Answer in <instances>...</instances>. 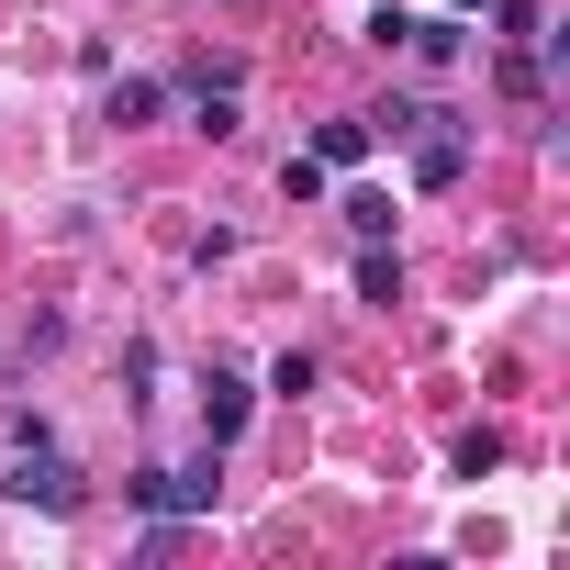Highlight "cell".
Masks as SVG:
<instances>
[{"mask_svg": "<svg viewBox=\"0 0 570 570\" xmlns=\"http://www.w3.org/2000/svg\"><path fill=\"white\" fill-rule=\"evenodd\" d=\"M0 492L35 503V514H79V503H90V492H79V470H68L46 436H12V470H0Z\"/></svg>", "mask_w": 570, "mask_h": 570, "instance_id": "1", "label": "cell"}, {"mask_svg": "<svg viewBox=\"0 0 570 570\" xmlns=\"http://www.w3.org/2000/svg\"><path fill=\"white\" fill-rule=\"evenodd\" d=\"M213 492H224V448H202L190 470H146V481H135L146 514H213Z\"/></svg>", "mask_w": 570, "mask_h": 570, "instance_id": "2", "label": "cell"}, {"mask_svg": "<svg viewBox=\"0 0 570 570\" xmlns=\"http://www.w3.org/2000/svg\"><path fill=\"white\" fill-rule=\"evenodd\" d=\"M235 425H246V381H235V370H213V381H202V448H224Z\"/></svg>", "mask_w": 570, "mask_h": 570, "instance_id": "3", "label": "cell"}, {"mask_svg": "<svg viewBox=\"0 0 570 570\" xmlns=\"http://www.w3.org/2000/svg\"><path fill=\"white\" fill-rule=\"evenodd\" d=\"M403 46H414L425 68H448V57H470V12H436V23H414Z\"/></svg>", "mask_w": 570, "mask_h": 570, "instance_id": "4", "label": "cell"}, {"mask_svg": "<svg viewBox=\"0 0 570 570\" xmlns=\"http://www.w3.org/2000/svg\"><path fill=\"white\" fill-rule=\"evenodd\" d=\"M157 101H168L157 79H112V90H101V124H124V135H135V124H157Z\"/></svg>", "mask_w": 570, "mask_h": 570, "instance_id": "5", "label": "cell"}, {"mask_svg": "<svg viewBox=\"0 0 570 570\" xmlns=\"http://www.w3.org/2000/svg\"><path fill=\"white\" fill-rule=\"evenodd\" d=\"M358 303H370V314H392V303H403V257H392V246H370V257H358Z\"/></svg>", "mask_w": 570, "mask_h": 570, "instance_id": "6", "label": "cell"}, {"mask_svg": "<svg viewBox=\"0 0 570 570\" xmlns=\"http://www.w3.org/2000/svg\"><path fill=\"white\" fill-rule=\"evenodd\" d=\"M358 124H370V146H381V135H392V146H403V135H425V124H436V112H425V101H414V90H392V101H381V112H358Z\"/></svg>", "mask_w": 570, "mask_h": 570, "instance_id": "7", "label": "cell"}, {"mask_svg": "<svg viewBox=\"0 0 570 570\" xmlns=\"http://www.w3.org/2000/svg\"><path fill=\"white\" fill-rule=\"evenodd\" d=\"M314 157H325V168H358V157H370V124H358V112L314 124Z\"/></svg>", "mask_w": 570, "mask_h": 570, "instance_id": "8", "label": "cell"}, {"mask_svg": "<svg viewBox=\"0 0 570 570\" xmlns=\"http://www.w3.org/2000/svg\"><path fill=\"white\" fill-rule=\"evenodd\" d=\"M459 168H470V135H425V146H414V179H425V190H448Z\"/></svg>", "mask_w": 570, "mask_h": 570, "instance_id": "9", "label": "cell"}, {"mask_svg": "<svg viewBox=\"0 0 570 570\" xmlns=\"http://www.w3.org/2000/svg\"><path fill=\"white\" fill-rule=\"evenodd\" d=\"M492 79H503V101H537V90H548V57H537V46H503Z\"/></svg>", "mask_w": 570, "mask_h": 570, "instance_id": "10", "label": "cell"}, {"mask_svg": "<svg viewBox=\"0 0 570 570\" xmlns=\"http://www.w3.org/2000/svg\"><path fill=\"white\" fill-rule=\"evenodd\" d=\"M347 235H358V246H392V202L358 190V202H347Z\"/></svg>", "mask_w": 570, "mask_h": 570, "instance_id": "11", "label": "cell"}, {"mask_svg": "<svg viewBox=\"0 0 570 570\" xmlns=\"http://www.w3.org/2000/svg\"><path fill=\"white\" fill-rule=\"evenodd\" d=\"M459 470H470V481L503 470V425H470V436H459Z\"/></svg>", "mask_w": 570, "mask_h": 570, "instance_id": "12", "label": "cell"}, {"mask_svg": "<svg viewBox=\"0 0 570 570\" xmlns=\"http://www.w3.org/2000/svg\"><path fill=\"white\" fill-rule=\"evenodd\" d=\"M403 35H414V12H403V0H381V12H370V46H381V57H403Z\"/></svg>", "mask_w": 570, "mask_h": 570, "instance_id": "13", "label": "cell"}, {"mask_svg": "<svg viewBox=\"0 0 570 570\" xmlns=\"http://www.w3.org/2000/svg\"><path fill=\"white\" fill-rule=\"evenodd\" d=\"M279 190H292V202H325V157H314V146H303V157H292V168H279Z\"/></svg>", "mask_w": 570, "mask_h": 570, "instance_id": "14", "label": "cell"}, {"mask_svg": "<svg viewBox=\"0 0 570 570\" xmlns=\"http://www.w3.org/2000/svg\"><path fill=\"white\" fill-rule=\"evenodd\" d=\"M448 12H492V0H448Z\"/></svg>", "mask_w": 570, "mask_h": 570, "instance_id": "15", "label": "cell"}]
</instances>
